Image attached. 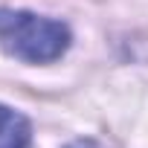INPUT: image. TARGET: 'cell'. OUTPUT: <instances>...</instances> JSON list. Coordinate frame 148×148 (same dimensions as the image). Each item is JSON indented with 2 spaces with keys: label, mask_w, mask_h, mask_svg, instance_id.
I'll list each match as a JSON object with an SVG mask.
<instances>
[{
  "label": "cell",
  "mask_w": 148,
  "mask_h": 148,
  "mask_svg": "<svg viewBox=\"0 0 148 148\" xmlns=\"http://www.w3.org/2000/svg\"><path fill=\"white\" fill-rule=\"evenodd\" d=\"M70 29L61 21L21 9H0V47L21 61L49 64L70 49Z\"/></svg>",
  "instance_id": "1"
},
{
  "label": "cell",
  "mask_w": 148,
  "mask_h": 148,
  "mask_svg": "<svg viewBox=\"0 0 148 148\" xmlns=\"http://www.w3.org/2000/svg\"><path fill=\"white\" fill-rule=\"evenodd\" d=\"M32 139V125L23 113L0 105V148H26Z\"/></svg>",
  "instance_id": "2"
},
{
  "label": "cell",
  "mask_w": 148,
  "mask_h": 148,
  "mask_svg": "<svg viewBox=\"0 0 148 148\" xmlns=\"http://www.w3.org/2000/svg\"><path fill=\"white\" fill-rule=\"evenodd\" d=\"M67 148H105L102 142H96V139H73Z\"/></svg>",
  "instance_id": "3"
}]
</instances>
